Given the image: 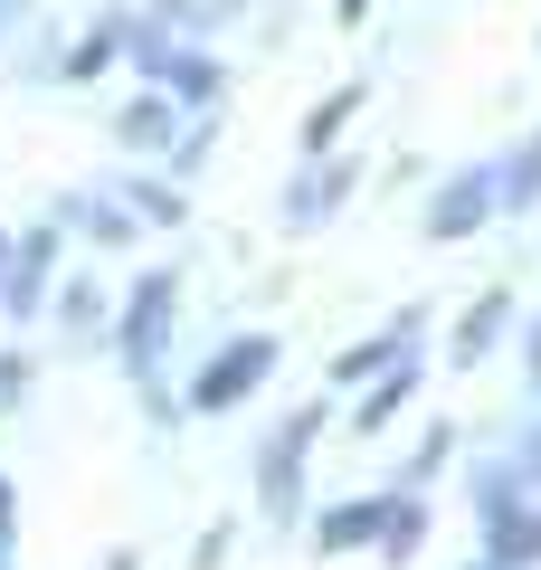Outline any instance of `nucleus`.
Returning a JSON list of instances; mask_svg holds the SVG:
<instances>
[{
  "label": "nucleus",
  "mask_w": 541,
  "mask_h": 570,
  "mask_svg": "<svg viewBox=\"0 0 541 570\" xmlns=\"http://www.w3.org/2000/svg\"><path fill=\"white\" fill-rule=\"evenodd\" d=\"M352 105H361V96H352V86H342V96H333V105H314V115H304V142H314V153H323V142H333V124H342V115H352Z\"/></svg>",
  "instance_id": "nucleus-4"
},
{
  "label": "nucleus",
  "mask_w": 541,
  "mask_h": 570,
  "mask_svg": "<svg viewBox=\"0 0 541 570\" xmlns=\"http://www.w3.org/2000/svg\"><path fill=\"white\" fill-rule=\"evenodd\" d=\"M484 200H494V181H484V171H465V181L437 190V219H427V228H437V238H465V228L484 219Z\"/></svg>",
  "instance_id": "nucleus-2"
},
{
  "label": "nucleus",
  "mask_w": 541,
  "mask_h": 570,
  "mask_svg": "<svg viewBox=\"0 0 541 570\" xmlns=\"http://www.w3.org/2000/svg\"><path fill=\"white\" fill-rule=\"evenodd\" d=\"M361 10H371V0H342V20H361Z\"/></svg>",
  "instance_id": "nucleus-6"
},
{
  "label": "nucleus",
  "mask_w": 541,
  "mask_h": 570,
  "mask_svg": "<svg viewBox=\"0 0 541 570\" xmlns=\"http://www.w3.org/2000/svg\"><path fill=\"white\" fill-rule=\"evenodd\" d=\"M161 314H171V276H142V295H134V314H124V352H153V333H161Z\"/></svg>",
  "instance_id": "nucleus-3"
},
{
  "label": "nucleus",
  "mask_w": 541,
  "mask_h": 570,
  "mask_svg": "<svg viewBox=\"0 0 541 570\" xmlns=\"http://www.w3.org/2000/svg\"><path fill=\"white\" fill-rule=\"evenodd\" d=\"M532 190H541V142H532V153L513 163V200H532Z\"/></svg>",
  "instance_id": "nucleus-5"
},
{
  "label": "nucleus",
  "mask_w": 541,
  "mask_h": 570,
  "mask_svg": "<svg viewBox=\"0 0 541 570\" xmlns=\"http://www.w3.org/2000/svg\"><path fill=\"white\" fill-rule=\"evenodd\" d=\"M266 362H276V343H266V333H247V343H228V352H219V371H209L190 400H200V409H228L238 390H257V381H266Z\"/></svg>",
  "instance_id": "nucleus-1"
}]
</instances>
